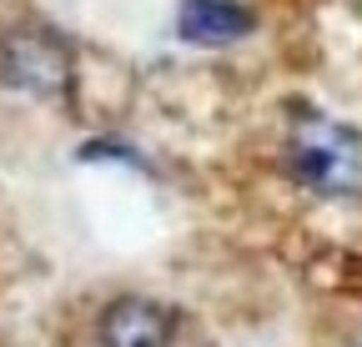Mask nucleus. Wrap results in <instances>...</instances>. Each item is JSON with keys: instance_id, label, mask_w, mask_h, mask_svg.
<instances>
[{"instance_id": "nucleus-1", "label": "nucleus", "mask_w": 362, "mask_h": 347, "mask_svg": "<svg viewBox=\"0 0 362 347\" xmlns=\"http://www.w3.org/2000/svg\"><path fill=\"white\" fill-rule=\"evenodd\" d=\"M287 171L317 196H362V131L302 111L287 141Z\"/></svg>"}, {"instance_id": "nucleus-2", "label": "nucleus", "mask_w": 362, "mask_h": 347, "mask_svg": "<svg viewBox=\"0 0 362 347\" xmlns=\"http://www.w3.org/2000/svg\"><path fill=\"white\" fill-rule=\"evenodd\" d=\"M71 76H76V61L56 30L21 25V30L0 35V86L6 91L35 96V101H61L71 91Z\"/></svg>"}, {"instance_id": "nucleus-3", "label": "nucleus", "mask_w": 362, "mask_h": 347, "mask_svg": "<svg viewBox=\"0 0 362 347\" xmlns=\"http://www.w3.org/2000/svg\"><path fill=\"white\" fill-rule=\"evenodd\" d=\"M101 347H171L176 317L151 297H116L96 322Z\"/></svg>"}, {"instance_id": "nucleus-4", "label": "nucleus", "mask_w": 362, "mask_h": 347, "mask_svg": "<svg viewBox=\"0 0 362 347\" xmlns=\"http://www.w3.org/2000/svg\"><path fill=\"white\" fill-rule=\"evenodd\" d=\"M252 30H257V16L242 0H181L176 6V35L187 46H202V51L237 46Z\"/></svg>"}, {"instance_id": "nucleus-5", "label": "nucleus", "mask_w": 362, "mask_h": 347, "mask_svg": "<svg viewBox=\"0 0 362 347\" xmlns=\"http://www.w3.org/2000/svg\"><path fill=\"white\" fill-rule=\"evenodd\" d=\"M81 161H131V166L146 171V161L136 156L131 146H121V141H86V146H81Z\"/></svg>"}]
</instances>
